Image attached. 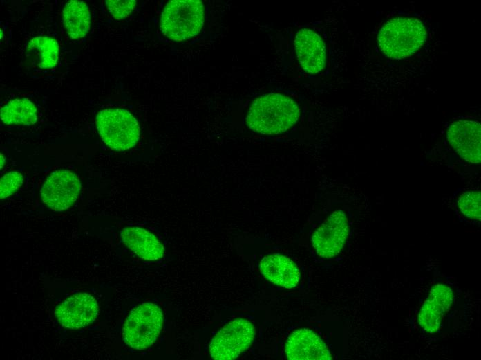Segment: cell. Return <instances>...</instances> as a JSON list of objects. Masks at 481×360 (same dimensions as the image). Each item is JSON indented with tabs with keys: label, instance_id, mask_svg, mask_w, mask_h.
<instances>
[{
	"label": "cell",
	"instance_id": "11",
	"mask_svg": "<svg viewBox=\"0 0 481 360\" xmlns=\"http://www.w3.org/2000/svg\"><path fill=\"white\" fill-rule=\"evenodd\" d=\"M453 300V291L450 287L442 283L434 285L418 315L420 327L430 334L438 331Z\"/></svg>",
	"mask_w": 481,
	"mask_h": 360
},
{
	"label": "cell",
	"instance_id": "1",
	"mask_svg": "<svg viewBox=\"0 0 481 360\" xmlns=\"http://www.w3.org/2000/svg\"><path fill=\"white\" fill-rule=\"evenodd\" d=\"M300 109L292 98L271 93L256 98L251 105L246 123L262 134H278L288 130L298 120Z\"/></svg>",
	"mask_w": 481,
	"mask_h": 360
},
{
	"label": "cell",
	"instance_id": "9",
	"mask_svg": "<svg viewBox=\"0 0 481 360\" xmlns=\"http://www.w3.org/2000/svg\"><path fill=\"white\" fill-rule=\"evenodd\" d=\"M99 314L98 304L91 294L76 293L68 297L55 309V316L64 327L79 329L93 323Z\"/></svg>",
	"mask_w": 481,
	"mask_h": 360
},
{
	"label": "cell",
	"instance_id": "18",
	"mask_svg": "<svg viewBox=\"0 0 481 360\" xmlns=\"http://www.w3.org/2000/svg\"><path fill=\"white\" fill-rule=\"evenodd\" d=\"M35 105L27 98L10 101L1 109V119L6 125H31L37 120Z\"/></svg>",
	"mask_w": 481,
	"mask_h": 360
},
{
	"label": "cell",
	"instance_id": "10",
	"mask_svg": "<svg viewBox=\"0 0 481 360\" xmlns=\"http://www.w3.org/2000/svg\"><path fill=\"white\" fill-rule=\"evenodd\" d=\"M447 139L456 152L465 161L480 163L481 161V125L478 121L460 120L449 126Z\"/></svg>",
	"mask_w": 481,
	"mask_h": 360
},
{
	"label": "cell",
	"instance_id": "13",
	"mask_svg": "<svg viewBox=\"0 0 481 360\" xmlns=\"http://www.w3.org/2000/svg\"><path fill=\"white\" fill-rule=\"evenodd\" d=\"M285 352L287 358L290 360L332 359L325 343L308 329L293 332L286 341Z\"/></svg>",
	"mask_w": 481,
	"mask_h": 360
},
{
	"label": "cell",
	"instance_id": "17",
	"mask_svg": "<svg viewBox=\"0 0 481 360\" xmlns=\"http://www.w3.org/2000/svg\"><path fill=\"white\" fill-rule=\"evenodd\" d=\"M63 23L70 38L77 39L86 36L91 25L88 6L82 1H68L63 10Z\"/></svg>",
	"mask_w": 481,
	"mask_h": 360
},
{
	"label": "cell",
	"instance_id": "22",
	"mask_svg": "<svg viewBox=\"0 0 481 360\" xmlns=\"http://www.w3.org/2000/svg\"><path fill=\"white\" fill-rule=\"evenodd\" d=\"M5 160L6 159L4 156L2 154H1V168H2L3 165H4Z\"/></svg>",
	"mask_w": 481,
	"mask_h": 360
},
{
	"label": "cell",
	"instance_id": "21",
	"mask_svg": "<svg viewBox=\"0 0 481 360\" xmlns=\"http://www.w3.org/2000/svg\"><path fill=\"white\" fill-rule=\"evenodd\" d=\"M105 2L109 12L117 20L128 17L136 4L134 0H108Z\"/></svg>",
	"mask_w": 481,
	"mask_h": 360
},
{
	"label": "cell",
	"instance_id": "5",
	"mask_svg": "<svg viewBox=\"0 0 481 360\" xmlns=\"http://www.w3.org/2000/svg\"><path fill=\"white\" fill-rule=\"evenodd\" d=\"M163 324L161 309L152 303H144L133 309L122 329L125 343L135 350H143L153 345Z\"/></svg>",
	"mask_w": 481,
	"mask_h": 360
},
{
	"label": "cell",
	"instance_id": "20",
	"mask_svg": "<svg viewBox=\"0 0 481 360\" xmlns=\"http://www.w3.org/2000/svg\"><path fill=\"white\" fill-rule=\"evenodd\" d=\"M23 183V176L13 171L4 174L0 181V198L5 199L13 194Z\"/></svg>",
	"mask_w": 481,
	"mask_h": 360
},
{
	"label": "cell",
	"instance_id": "2",
	"mask_svg": "<svg viewBox=\"0 0 481 360\" xmlns=\"http://www.w3.org/2000/svg\"><path fill=\"white\" fill-rule=\"evenodd\" d=\"M426 30L415 18L397 17L387 21L378 34V44L388 57L402 59L411 56L424 44Z\"/></svg>",
	"mask_w": 481,
	"mask_h": 360
},
{
	"label": "cell",
	"instance_id": "19",
	"mask_svg": "<svg viewBox=\"0 0 481 360\" xmlns=\"http://www.w3.org/2000/svg\"><path fill=\"white\" fill-rule=\"evenodd\" d=\"M461 212L467 217L480 220L481 195L478 190L464 192L458 199Z\"/></svg>",
	"mask_w": 481,
	"mask_h": 360
},
{
	"label": "cell",
	"instance_id": "16",
	"mask_svg": "<svg viewBox=\"0 0 481 360\" xmlns=\"http://www.w3.org/2000/svg\"><path fill=\"white\" fill-rule=\"evenodd\" d=\"M26 57L29 64L39 69L54 67L59 57L57 42L49 37H37L28 44Z\"/></svg>",
	"mask_w": 481,
	"mask_h": 360
},
{
	"label": "cell",
	"instance_id": "4",
	"mask_svg": "<svg viewBox=\"0 0 481 360\" xmlns=\"http://www.w3.org/2000/svg\"><path fill=\"white\" fill-rule=\"evenodd\" d=\"M98 133L106 145L116 151L135 146L140 138V126L135 118L123 109H105L96 117Z\"/></svg>",
	"mask_w": 481,
	"mask_h": 360
},
{
	"label": "cell",
	"instance_id": "7",
	"mask_svg": "<svg viewBox=\"0 0 481 360\" xmlns=\"http://www.w3.org/2000/svg\"><path fill=\"white\" fill-rule=\"evenodd\" d=\"M81 190L77 176L68 170H58L51 173L40 191L45 205L55 211H64L73 205Z\"/></svg>",
	"mask_w": 481,
	"mask_h": 360
},
{
	"label": "cell",
	"instance_id": "8",
	"mask_svg": "<svg viewBox=\"0 0 481 360\" xmlns=\"http://www.w3.org/2000/svg\"><path fill=\"white\" fill-rule=\"evenodd\" d=\"M348 233L349 226L345 213L336 210L314 233L312 244L320 257L331 258L340 253Z\"/></svg>",
	"mask_w": 481,
	"mask_h": 360
},
{
	"label": "cell",
	"instance_id": "3",
	"mask_svg": "<svg viewBox=\"0 0 481 360\" xmlns=\"http://www.w3.org/2000/svg\"><path fill=\"white\" fill-rule=\"evenodd\" d=\"M205 19L204 6L200 0H172L161 15L160 28L171 40L181 42L196 36Z\"/></svg>",
	"mask_w": 481,
	"mask_h": 360
},
{
	"label": "cell",
	"instance_id": "14",
	"mask_svg": "<svg viewBox=\"0 0 481 360\" xmlns=\"http://www.w3.org/2000/svg\"><path fill=\"white\" fill-rule=\"evenodd\" d=\"M259 268L263 276L279 286L291 289L300 280V271L297 266L289 258L272 254L263 258Z\"/></svg>",
	"mask_w": 481,
	"mask_h": 360
},
{
	"label": "cell",
	"instance_id": "6",
	"mask_svg": "<svg viewBox=\"0 0 481 360\" xmlns=\"http://www.w3.org/2000/svg\"><path fill=\"white\" fill-rule=\"evenodd\" d=\"M255 333V328L249 321L242 318L232 321L211 339L209 344L211 357L216 360L237 358L252 344Z\"/></svg>",
	"mask_w": 481,
	"mask_h": 360
},
{
	"label": "cell",
	"instance_id": "12",
	"mask_svg": "<svg viewBox=\"0 0 481 360\" xmlns=\"http://www.w3.org/2000/svg\"><path fill=\"white\" fill-rule=\"evenodd\" d=\"M294 46L298 61L308 73L321 71L326 63L325 43L318 33L310 28H302L296 35Z\"/></svg>",
	"mask_w": 481,
	"mask_h": 360
},
{
	"label": "cell",
	"instance_id": "15",
	"mask_svg": "<svg viewBox=\"0 0 481 360\" xmlns=\"http://www.w3.org/2000/svg\"><path fill=\"white\" fill-rule=\"evenodd\" d=\"M124 244L142 259L154 261L163 257L164 249L150 231L140 227H126L121 231Z\"/></svg>",
	"mask_w": 481,
	"mask_h": 360
}]
</instances>
